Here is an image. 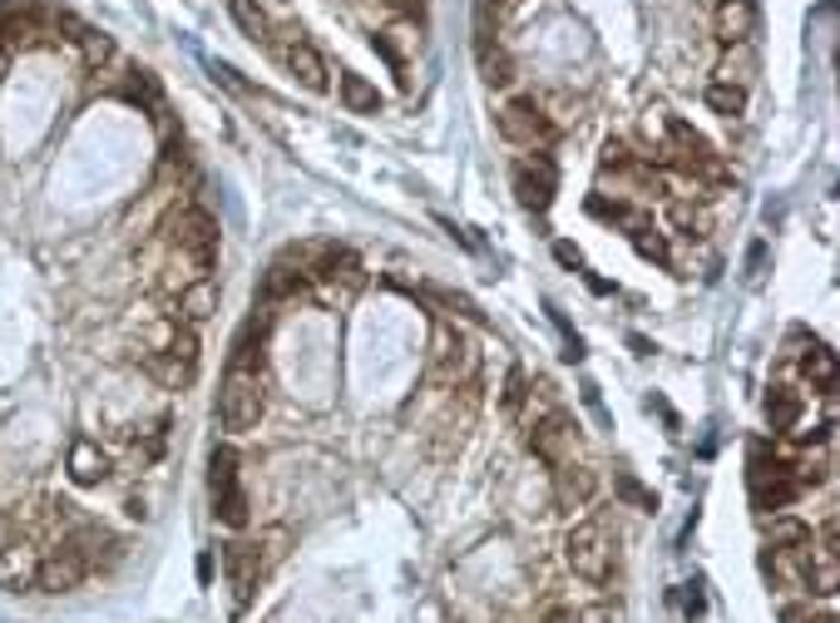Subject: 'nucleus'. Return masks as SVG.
I'll return each instance as SVG.
<instances>
[{
    "instance_id": "obj_1",
    "label": "nucleus",
    "mask_w": 840,
    "mask_h": 623,
    "mask_svg": "<svg viewBox=\"0 0 840 623\" xmlns=\"http://www.w3.org/2000/svg\"><path fill=\"white\" fill-rule=\"evenodd\" d=\"M563 559H569V569L579 579L603 584V579L613 574V559H619V549H613V534L603 530L599 520H579L569 534H563Z\"/></svg>"
},
{
    "instance_id": "obj_2",
    "label": "nucleus",
    "mask_w": 840,
    "mask_h": 623,
    "mask_svg": "<svg viewBox=\"0 0 840 623\" xmlns=\"http://www.w3.org/2000/svg\"><path fill=\"white\" fill-rule=\"evenodd\" d=\"M262 411H268V401H262V382H258V376L228 372V382H222V391H218V420H222V430H232V436H248V430H258Z\"/></svg>"
},
{
    "instance_id": "obj_3",
    "label": "nucleus",
    "mask_w": 840,
    "mask_h": 623,
    "mask_svg": "<svg viewBox=\"0 0 840 623\" xmlns=\"http://www.w3.org/2000/svg\"><path fill=\"white\" fill-rule=\"evenodd\" d=\"M499 134H505L509 144H519V149H535V154H545L549 144L559 139L554 120H549L529 94H519V100H509L505 110H499Z\"/></svg>"
},
{
    "instance_id": "obj_4",
    "label": "nucleus",
    "mask_w": 840,
    "mask_h": 623,
    "mask_svg": "<svg viewBox=\"0 0 840 623\" xmlns=\"http://www.w3.org/2000/svg\"><path fill=\"white\" fill-rule=\"evenodd\" d=\"M573 440H579V420H573L563 406H549L545 416L535 420V430H529V456H539L549 470H554L573 456Z\"/></svg>"
},
{
    "instance_id": "obj_5",
    "label": "nucleus",
    "mask_w": 840,
    "mask_h": 623,
    "mask_svg": "<svg viewBox=\"0 0 840 623\" xmlns=\"http://www.w3.org/2000/svg\"><path fill=\"white\" fill-rule=\"evenodd\" d=\"M431 376L440 386H455V382H465V376H475V346H470V336H460L450 322H435Z\"/></svg>"
},
{
    "instance_id": "obj_6",
    "label": "nucleus",
    "mask_w": 840,
    "mask_h": 623,
    "mask_svg": "<svg viewBox=\"0 0 840 623\" xmlns=\"http://www.w3.org/2000/svg\"><path fill=\"white\" fill-rule=\"evenodd\" d=\"M65 475L80 490H94L114 475V456L110 446H100V436H70L65 440Z\"/></svg>"
},
{
    "instance_id": "obj_7",
    "label": "nucleus",
    "mask_w": 840,
    "mask_h": 623,
    "mask_svg": "<svg viewBox=\"0 0 840 623\" xmlns=\"http://www.w3.org/2000/svg\"><path fill=\"white\" fill-rule=\"evenodd\" d=\"M509 184H515V198L529 208V214H545V208L554 204L559 178H554V164H549L545 154H535V158H519V164L509 168Z\"/></svg>"
},
{
    "instance_id": "obj_8",
    "label": "nucleus",
    "mask_w": 840,
    "mask_h": 623,
    "mask_svg": "<svg viewBox=\"0 0 840 623\" xmlns=\"http://www.w3.org/2000/svg\"><path fill=\"white\" fill-rule=\"evenodd\" d=\"M796 554V574L801 584L811 589L816 599H836L840 594V549H826V544H806V549H791Z\"/></svg>"
},
{
    "instance_id": "obj_9",
    "label": "nucleus",
    "mask_w": 840,
    "mask_h": 623,
    "mask_svg": "<svg viewBox=\"0 0 840 623\" xmlns=\"http://www.w3.org/2000/svg\"><path fill=\"white\" fill-rule=\"evenodd\" d=\"M84 579H90V564H84L74 549L55 544V549H45V554H40V574H35L40 594H74Z\"/></svg>"
},
{
    "instance_id": "obj_10",
    "label": "nucleus",
    "mask_w": 840,
    "mask_h": 623,
    "mask_svg": "<svg viewBox=\"0 0 840 623\" xmlns=\"http://www.w3.org/2000/svg\"><path fill=\"white\" fill-rule=\"evenodd\" d=\"M262 362H268V312L262 316H248L242 332L232 336V356H228V372L238 376H258Z\"/></svg>"
},
{
    "instance_id": "obj_11",
    "label": "nucleus",
    "mask_w": 840,
    "mask_h": 623,
    "mask_svg": "<svg viewBox=\"0 0 840 623\" xmlns=\"http://www.w3.org/2000/svg\"><path fill=\"white\" fill-rule=\"evenodd\" d=\"M168 302H174V312L168 316H178L184 326H204V322H212V312H218V282L194 278L188 288H178Z\"/></svg>"
},
{
    "instance_id": "obj_12",
    "label": "nucleus",
    "mask_w": 840,
    "mask_h": 623,
    "mask_svg": "<svg viewBox=\"0 0 840 623\" xmlns=\"http://www.w3.org/2000/svg\"><path fill=\"white\" fill-rule=\"evenodd\" d=\"M222 569H228V584H232V599L238 604H248L252 589H258L262 579V559H258V544H222Z\"/></svg>"
},
{
    "instance_id": "obj_13",
    "label": "nucleus",
    "mask_w": 840,
    "mask_h": 623,
    "mask_svg": "<svg viewBox=\"0 0 840 623\" xmlns=\"http://www.w3.org/2000/svg\"><path fill=\"white\" fill-rule=\"evenodd\" d=\"M35 574H40V549H30L25 540L0 549V589L30 594V589H35Z\"/></svg>"
},
{
    "instance_id": "obj_14",
    "label": "nucleus",
    "mask_w": 840,
    "mask_h": 623,
    "mask_svg": "<svg viewBox=\"0 0 840 623\" xmlns=\"http://www.w3.org/2000/svg\"><path fill=\"white\" fill-rule=\"evenodd\" d=\"M712 25H717L722 45H751V35H757V6L751 0H717Z\"/></svg>"
},
{
    "instance_id": "obj_15",
    "label": "nucleus",
    "mask_w": 840,
    "mask_h": 623,
    "mask_svg": "<svg viewBox=\"0 0 840 623\" xmlns=\"http://www.w3.org/2000/svg\"><path fill=\"white\" fill-rule=\"evenodd\" d=\"M593 495H599V475H593L589 466H573V460L554 466V500H559V510H583Z\"/></svg>"
},
{
    "instance_id": "obj_16",
    "label": "nucleus",
    "mask_w": 840,
    "mask_h": 623,
    "mask_svg": "<svg viewBox=\"0 0 840 623\" xmlns=\"http://www.w3.org/2000/svg\"><path fill=\"white\" fill-rule=\"evenodd\" d=\"M282 60H287V75L302 84V90H312V94L326 90V60L317 55V45H307V40H292Z\"/></svg>"
},
{
    "instance_id": "obj_17",
    "label": "nucleus",
    "mask_w": 840,
    "mask_h": 623,
    "mask_svg": "<svg viewBox=\"0 0 840 623\" xmlns=\"http://www.w3.org/2000/svg\"><path fill=\"white\" fill-rule=\"evenodd\" d=\"M139 372L148 376L154 386H164V391H188L194 386V366H184V362H174L168 352H139Z\"/></svg>"
},
{
    "instance_id": "obj_18",
    "label": "nucleus",
    "mask_w": 840,
    "mask_h": 623,
    "mask_svg": "<svg viewBox=\"0 0 840 623\" xmlns=\"http://www.w3.org/2000/svg\"><path fill=\"white\" fill-rule=\"evenodd\" d=\"M811 540H816L811 525L796 520V515H771V520H767V544L781 549V554H791V549H806Z\"/></svg>"
},
{
    "instance_id": "obj_19",
    "label": "nucleus",
    "mask_w": 840,
    "mask_h": 623,
    "mask_svg": "<svg viewBox=\"0 0 840 623\" xmlns=\"http://www.w3.org/2000/svg\"><path fill=\"white\" fill-rule=\"evenodd\" d=\"M801 411H806V401L796 396L791 386H771L767 391V420H771V430H796Z\"/></svg>"
},
{
    "instance_id": "obj_20",
    "label": "nucleus",
    "mask_w": 840,
    "mask_h": 623,
    "mask_svg": "<svg viewBox=\"0 0 840 623\" xmlns=\"http://www.w3.org/2000/svg\"><path fill=\"white\" fill-rule=\"evenodd\" d=\"M796 480L791 475H771V480H751V505L757 510H786V505L796 500Z\"/></svg>"
},
{
    "instance_id": "obj_21",
    "label": "nucleus",
    "mask_w": 840,
    "mask_h": 623,
    "mask_svg": "<svg viewBox=\"0 0 840 623\" xmlns=\"http://www.w3.org/2000/svg\"><path fill=\"white\" fill-rule=\"evenodd\" d=\"M801 366H806V382L821 391V396H831V391H836V352H831V346L811 342V352L801 356Z\"/></svg>"
},
{
    "instance_id": "obj_22",
    "label": "nucleus",
    "mask_w": 840,
    "mask_h": 623,
    "mask_svg": "<svg viewBox=\"0 0 840 623\" xmlns=\"http://www.w3.org/2000/svg\"><path fill=\"white\" fill-rule=\"evenodd\" d=\"M336 90H342V104L351 114H381V94H376V84H371L366 75H351L346 70Z\"/></svg>"
},
{
    "instance_id": "obj_23",
    "label": "nucleus",
    "mask_w": 840,
    "mask_h": 623,
    "mask_svg": "<svg viewBox=\"0 0 840 623\" xmlns=\"http://www.w3.org/2000/svg\"><path fill=\"white\" fill-rule=\"evenodd\" d=\"M707 110L712 114H722V120H737L742 110H747V84H727V80H712L707 84Z\"/></svg>"
},
{
    "instance_id": "obj_24",
    "label": "nucleus",
    "mask_w": 840,
    "mask_h": 623,
    "mask_svg": "<svg viewBox=\"0 0 840 623\" xmlns=\"http://www.w3.org/2000/svg\"><path fill=\"white\" fill-rule=\"evenodd\" d=\"M480 75H485V84H495V90L515 84V60H509L495 40H480Z\"/></svg>"
},
{
    "instance_id": "obj_25",
    "label": "nucleus",
    "mask_w": 840,
    "mask_h": 623,
    "mask_svg": "<svg viewBox=\"0 0 840 623\" xmlns=\"http://www.w3.org/2000/svg\"><path fill=\"white\" fill-rule=\"evenodd\" d=\"M212 515H218L228 530H242V525H248V490H242V485L218 490V495H212Z\"/></svg>"
},
{
    "instance_id": "obj_26",
    "label": "nucleus",
    "mask_w": 840,
    "mask_h": 623,
    "mask_svg": "<svg viewBox=\"0 0 840 623\" xmlns=\"http://www.w3.org/2000/svg\"><path fill=\"white\" fill-rule=\"evenodd\" d=\"M307 268L297 262V268H287V262H278V268L268 272V282H262V298H297V292H307Z\"/></svg>"
},
{
    "instance_id": "obj_27",
    "label": "nucleus",
    "mask_w": 840,
    "mask_h": 623,
    "mask_svg": "<svg viewBox=\"0 0 840 623\" xmlns=\"http://www.w3.org/2000/svg\"><path fill=\"white\" fill-rule=\"evenodd\" d=\"M228 485H238V450L212 446V456H208V495L228 490Z\"/></svg>"
},
{
    "instance_id": "obj_28",
    "label": "nucleus",
    "mask_w": 840,
    "mask_h": 623,
    "mask_svg": "<svg viewBox=\"0 0 840 623\" xmlns=\"http://www.w3.org/2000/svg\"><path fill=\"white\" fill-rule=\"evenodd\" d=\"M629 238H633V248L643 252L647 262H657V268H667V262H673V252H667V238L653 228V218H643L637 228H629Z\"/></svg>"
},
{
    "instance_id": "obj_29",
    "label": "nucleus",
    "mask_w": 840,
    "mask_h": 623,
    "mask_svg": "<svg viewBox=\"0 0 840 623\" xmlns=\"http://www.w3.org/2000/svg\"><path fill=\"white\" fill-rule=\"evenodd\" d=\"M228 10H232V20L242 25V35L248 40H258V45H268L272 40V25H268V15H262L252 0H228Z\"/></svg>"
},
{
    "instance_id": "obj_30",
    "label": "nucleus",
    "mask_w": 840,
    "mask_h": 623,
    "mask_svg": "<svg viewBox=\"0 0 840 623\" xmlns=\"http://www.w3.org/2000/svg\"><path fill=\"white\" fill-rule=\"evenodd\" d=\"M529 401V372L525 366H509L505 372V391H499V406H505V416H519Z\"/></svg>"
},
{
    "instance_id": "obj_31",
    "label": "nucleus",
    "mask_w": 840,
    "mask_h": 623,
    "mask_svg": "<svg viewBox=\"0 0 840 623\" xmlns=\"http://www.w3.org/2000/svg\"><path fill=\"white\" fill-rule=\"evenodd\" d=\"M751 65H757V55H751V45H727V60L717 65V80L727 84H742L751 75Z\"/></svg>"
},
{
    "instance_id": "obj_32",
    "label": "nucleus",
    "mask_w": 840,
    "mask_h": 623,
    "mask_svg": "<svg viewBox=\"0 0 840 623\" xmlns=\"http://www.w3.org/2000/svg\"><path fill=\"white\" fill-rule=\"evenodd\" d=\"M425 298L431 302H440V308H450V312H460L465 322H475V326H485V312L475 308L470 298H465V292H450V288H425Z\"/></svg>"
},
{
    "instance_id": "obj_33",
    "label": "nucleus",
    "mask_w": 840,
    "mask_h": 623,
    "mask_svg": "<svg viewBox=\"0 0 840 623\" xmlns=\"http://www.w3.org/2000/svg\"><path fill=\"white\" fill-rule=\"evenodd\" d=\"M613 490H619L623 500L633 505V510H647V515L657 510V495H653V490H643V485H637L629 470H619V475H613Z\"/></svg>"
},
{
    "instance_id": "obj_34",
    "label": "nucleus",
    "mask_w": 840,
    "mask_h": 623,
    "mask_svg": "<svg viewBox=\"0 0 840 623\" xmlns=\"http://www.w3.org/2000/svg\"><path fill=\"white\" fill-rule=\"evenodd\" d=\"M589 214H593V218H603V224H629L633 208H629V204H619V198H613V204H609V198H589Z\"/></svg>"
},
{
    "instance_id": "obj_35",
    "label": "nucleus",
    "mask_w": 840,
    "mask_h": 623,
    "mask_svg": "<svg viewBox=\"0 0 840 623\" xmlns=\"http://www.w3.org/2000/svg\"><path fill=\"white\" fill-rule=\"evenodd\" d=\"M673 224L683 228L687 238H693V233H702V218H697V214H693V208H687V204H673Z\"/></svg>"
},
{
    "instance_id": "obj_36",
    "label": "nucleus",
    "mask_w": 840,
    "mask_h": 623,
    "mask_svg": "<svg viewBox=\"0 0 840 623\" xmlns=\"http://www.w3.org/2000/svg\"><path fill=\"white\" fill-rule=\"evenodd\" d=\"M545 623H583L579 609H569V604H549L545 609Z\"/></svg>"
},
{
    "instance_id": "obj_37",
    "label": "nucleus",
    "mask_w": 840,
    "mask_h": 623,
    "mask_svg": "<svg viewBox=\"0 0 840 623\" xmlns=\"http://www.w3.org/2000/svg\"><path fill=\"white\" fill-rule=\"evenodd\" d=\"M554 258L563 268H579V248H573V242H554Z\"/></svg>"
},
{
    "instance_id": "obj_38",
    "label": "nucleus",
    "mask_w": 840,
    "mask_h": 623,
    "mask_svg": "<svg viewBox=\"0 0 840 623\" xmlns=\"http://www.w3.org/2000/svg\"><path fill=\"white\" fill-rule=\"evenodd\" d=\"M683 609H687V614H693V619L702 614V609H707V604H702V589H697V584H687V594H683Z\"/></svg>"
},
{
    "instance_id": "obj_39",
    "label": "nucleus",
    "mask_w": 840,
    "mask_h": 623,
    "mask_svg": "<svg viewBox=\"0 0 840 623\" xmlns=\"http://www.w3.org/2000/svg\"><path fill=\"white\" fill-rule=\"evenodd\" d=\"M806 619H811V609L806 604H786L781 609V623H806Z\"/></svg>"
},
{
    "instance_id": "obj_40",
    "label": "nucleus",
    "mask_w": 840,
    "mask_h": 623,
    "mask_svg": "<svg viewBox=\"0 0 840 623\" xmlns=\"http://www.w3.org/2000/svg\"><path fill=\"white\" fill-rule=\"evenodd\" d=\"M751 278H761V262H767V242H751Z\"/></svg>"
},
{
    "instance_id": "obj_41",
    "label": "nucleus",
    "mask_w": 840,
    "mask_h": 623,
    "mask_svg": "<svg viewBox=\"0 0 840 623\" xmlns=\"http://www.w3.org/2000/svg\"><path fill=\"white\" fill-rule=\"evenodd\" d=\"M806 623H840L836 614H816V619H806Z\"/></svg>"
}]
</instances>
